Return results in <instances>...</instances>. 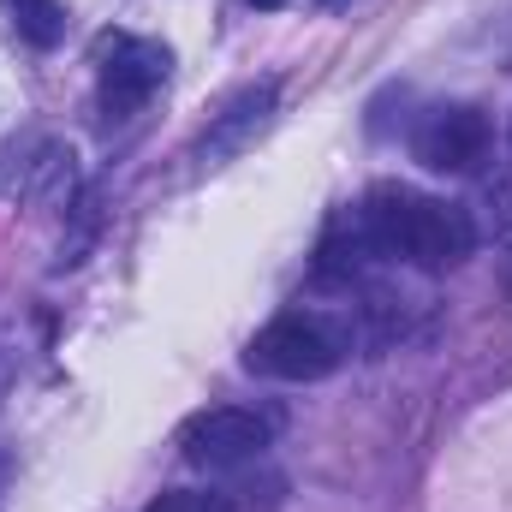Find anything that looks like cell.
Masks as SVG:
<instances>
[{
  "instance_id": "11",
  "label": "cell",
  "mask_w": 512,
  "mask_h": 512,
  "mask_svg": "<svg viewBox=\"0 0 512 512\" xmlns=\"http://www.w3.org/2000/svg\"><path fill=\"white\" fill-rule=\"evenodd\" d=\"M143 512H209V507H203V495H185V489H179V495H161V501H149Z\"/></svg>"
},
{
  "instance_id": "10",
  "label": "cell",
  "mask_w": 512,
  "mask_h": 512,
  "mask_svg": "<svg viewBox=\"0 0 512 512\" xmlns=\"http://www.w3.org/2000/svg\"><path fill=\"white\" fill-rule=\"evenodd\" d=\"M489 203H495V209H489L495 227H507L512 221V179H489Z\"/></svg>"
},
{
  "instance_id": "4",
  "label": "cell",
  "mask_w": 512,
  "mask_h": 512,
  "mask_svg": "<svg viewBox=\"0 0 512 512\" xmlns=\"http://www.w3.org/2000/svg\"><path fill=\"white\" fill-rule=\"evenodd\" d=\"M173 72V54L167 42H149V36H114L102 42V108L114 120L137 114Z\"/></svg>"
},
{
  "instance_id": "2",
  "label": "cell",
  "mask_w": 512,
  "mask_h": 512,
  "mask_svg": "<svg viewBox=\"0 0 512 512\" xmlns=\"http://www.w3.org/2000/svg\"><path fill=\"white\" fill-rule=\"evenodd\" d=\"M340 358H346V334L322 316H304V310L274 316L245 346V364L256 376H274V382H322L340 370Z\"/></svg>"
},
{
  "instance_id": "14",
  "label": "cell",
  "mask_w": 512,
  "mask_h": 512,
  "mask_svg": "<svg viewBox=\"0 0 512 512\" xmlns=\"http://www.w3.org/2000/svg\"><path fill=\"white\" fill-rule=\"evenodd\" d=\"M322 6H346V0H322Z\"/></svg>"
},
{
  "instance_id": "8",
  "label": "cell",
  "mask_w": 512,
  "mask_h": 512,
  "mask_svg": "<svg viewBox=\"0 0 512 512\" xmlns=\"http://www.w3.org/2000/svg\"><path fill=\"white\" fill-rule=\"evenodd\" d=\"M280 495H286V477L280 471H245L239 465V477L227 471V483L203 489V507L209 512H274Z\"/></svg>"
},
{
  "instance_id": "3",
  "label": "cell",
  "mask_w": 512,
  "mask_h": 512,
  "mask_svg": "<svg viewBox=\"0 0 512 512\" xmlns=\"http://www.w3.org/2000/svg\"><path fill=\"white\" fill-rule=\"evenodd\" d=\"M268 435H274L268 417H256L245 405H215V411H197L179 429V447L197 471H239V465L268 453Z\"/></svg>"
},
{
  "instance_id": "1",
  "label": "cell",
  "mask_w": 512,
  "mask_h": 512,
  "mask_svg": "<svg viewBox=\"0 0 512 512\" xmlns=\"http://www.w3.org/2000/svg\"><path fill=\"white\" fill-rule=\"evenodd\" d=\"M364 209V227L376 239L382 256H405L417 262L423 274H447L459 268L465 256L477 251V227L459 203H441V197H417L405 185H376Z\"/></svg>"
},
{
  "instance_id": "5",
  "label": "cell",
  "mask_w": 512,
  "mask_h": 512,
  "mask_svg": "<svg viewBox=\"0 0 512 512\" xmlns=\"http://www.w3.org/2000/svg\"><path fill=\"white\" fill-rule=\"evenodd\" d=\"M411 155L429 173H471L489 155V120H483V108H471V102L429 108L417 120V131H411Z\"/></svg>"
},
{
  "instance_id": "6",
  "label": "cell",
  "mask_w": 512,
  "mask_h": 512,
  "mask_svg": "<svg viewBox=\"0 0 512 512\" xmlns=\"http://www.w3.org/2000/svg\"><path fill=\"white\" fill-rule=\"evenodd\" d=\"M274 102H280L274 84H251V90H239V96L215 114V126L203 131L197 161H203V167H221V161H233L239 149H251L256 137L268 131V120H274Z\"/></svg>"
},
{
  "instance_id": "7",
  "label": "cell",
  "mask_w": 512,
  "mask_h": 512,
  "mask_svg": "<svg viewBox=\"0 0 512 512\" xmlns=\"http://www.w3.org/2000/svg\"><path fill=\"white\" fill-rule=\"evenodd\" d=\"M370 256H382V251H376V239H370V227H364V209H340V215L328 221V233H322L316 268H322L328 280H358V274L370 268Z\"/></svg>"
},
{
  "instance_id": "12",
  "label": "cell",
  "mask_w": 512,
  "mask_h": 512,
  "mask_svg": "<svg viewBox=\"0 0 512 512\" xmlns=\"http://www.w3.org/2000/svg\"><path fill=\"white\" fill-rule=\"evenodd\" d=\"M501 292H507V298H512V245H507V251H501Z\"/></svg>"
},
{
  "instance_id": "9",
  "label": "cell",
  "mask_w": 512,
  "mask_h": 512,
  "mask_svg": "<svg viewBox=\"0 0 512 512\" xmlns=\"http://www.w3.org/2000/svg\"><path fill=\"white\" fill-rule=\"evenodd\" d=\"M12 6V24L30 48H54L66 36V6L60 0H6Z\"/></svg>"
},
{
  "instance_id": "13",
  "label": "cell",
  "mask_w": 512,
  "mask_h": 512,
  "mask_svg": "<svg viewBox=\"0 0 512 512\" xmlns=\"http://www.w3.org/2000/svg\"><path fill=\"white\" fill-rule=\"evenodd\" d=\"M251 6H262V12H280V6H286V0H251Z\"/></svg>"
}]
</instances>
